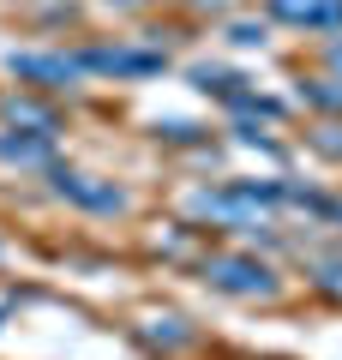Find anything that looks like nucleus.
<instances>
[{"instance_id":"obj_1","label":"nucleus","mask_w":342,"mask_h":360,"mask_svg":"<svg viewBox=\"0 0 342 360\" xmlns=\"http://www.w3.org/2000/svg\"><path fill=\"white\" fill-rule=\"evenodd\" d=\"M210 283L228 288V295H270V270L253 264V258H210Z\"/></svg>"},{"instance_id":"obj_2","label":"nucleus","mask_w":342,"mask_h":360,"mask_svg":"<svg viewBox=\"0 0 342 360\" xmlns=\"http://www.w3.org/2000/svg\"><path fill=\"white\" fill-rule=\"evenodd\" d=\"M270 13L306 30H336L342 25V0H270Z\"/></svg>"},{"instance_id":"obj_3","label":"nucleus","mask_w":342,"mask_h":360,"mask_svg":"<svg viewBox=\"0 0 342 360\" xmlns=\"http://www.w3.org/2000/svg\"><path fill=\"white\" fill-rule=\"evenodd\" d=\"M18 78H42V84H66L78 72V60H54V54H13Z\"/></svg>"},{"instance_id":"obj_4","label":"nucleus","mask_w":342,"mask_h":360,"mask_svg":"<svg viewBox=\"0 0 342 360\" xmlns=\"http://www.w3.org/2000/svg\"><path fill=\"white\" fill-rule=\"evenodd\" d=\"M61 193H72L90 210H120V193L114 186H90V174H61Z\"/></svg>"},{"instance_id":"obj_5","label":"nucleus","mask_w":342,"mask_h":360,"mask_svg":"<svg viewBox=\"0 0 342 360\" xmlns=\"http://www.w3.org/2000/svg\"><path fill=\"white\" fill-rule=\"evenodd\" d=\"M84 66H96V72H156V66H163V54H127V49H108V54H90Z\"/></svg>"},{"instance_id":"obj_6","label":"nucleus","mask_w":342,"mask_h":360,"mask_svg":"<svg viewBox=\"0 0 342 360\" xmlns=\"http://www.w3.org/2000/svg\"><path fill=\"white\" fill-rule=\"evenodd\" d=\"M42 150H49L42 139H0V156H13V162H37Z\"/></svg>"},{"instance_id":"obj_7","label":"nucleus","mask_w":342,"mask_h":360,"mask_svg":"<svg viewBox=\"0 0 342 360\" xmlns=\"http://www.w3.org/2000/svg\"><path fill=\"white\" fill-rule=\"evenodd\" d=\"M330 60H336V66H342V42H336V49H330Z\"/></svg>"}]
</instances>
